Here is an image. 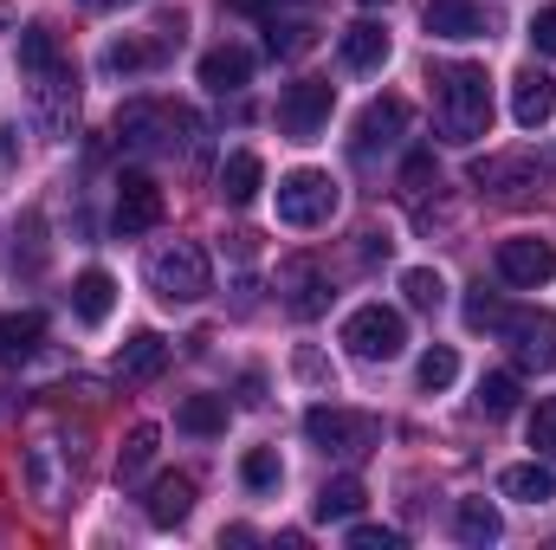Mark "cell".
<instances>
[{"label": "cell", "instance_id": "11", "mask_svg": "<svg viewBox=\"0 0 556 550\" xmlns=\"http://www.w3.org/2000/svg\"><path fill=\"white\" fill-rule=\"evenodd\" d=\"M278 304L298 317V324H311V317H324L330 311V278H324V266L317 260H285L278 266Z\"/></svg>", "mask_w": 556, "mask_h": 550}, {"label": "cell", "instance_id": "7", "mask_svg": "<svg viewBox=\"0 0 556 550\" xmlns=\"http://www.w3.org/2000/svg\"><path fill=\"white\" fill-rule=\"evenodd\" d=\"M337 214V182L324 168H291L278 182V221L285 227H324Z\"/></svg>", "mask_w": 556, "mask_h": 550}, {"label": "cell", "instance_id": "33", "mask_svg": "<svg viewBox=\"0 0 556 550\" xmlns=\"http://www.w3.org/2000/svg\"><path fill=\"white\" fill-rule=\"evenodd\" d=\"M155 440H162V434H155L149 421H142V427H130V440H124V453H117V479H137L142 466L155 460Z\"/></svg>", "mask_w": 556, "mask_h": 550}, {"label": "cell", "instance_id": "22", "mask_svg": "<svg viewBox=\"0 0 556 550\" xmlns=\"http://www.w3.org/2000/svg\"><path fill=\"white\" fill-rule=\"evenodd\" d=\"M343 65H350V72H382V65H389V33H382L376 20H356V26L343 33Z\"/></svg>", "mask_w": 556, "mask_h": 550}, {"label": "cell", "instance_id": "18", "mask_svg": "<svg viewBox=\"0 0 556 550\" xmlns=\"http://www.w3.org/2000/svg\"><path fill=\"white\" fill-rule=\"evenodd\" d=\"M260 188H266V162L253 149H233L220 162V201L227 208H247V201H260Z\"/></svg>", "mask_w": 556, "mask_h": 550}, {"label": "cell", "instance_id": "6", "mask_svg": "<svg viewBox=\"0 0 556 550\" xmlns=\"http://www.w3.org/2000/svg\"><path fill=\"white\" fill-rule=\"evenodd\" d=\"M544 182H551V162H544L538 149H511V155H479V162H472V188L505 195V201H525V195H538Z\"/></svg>", "mask_w": 556, "mask_h": 550}, {"label": "cell", "instance_id": "24", "mask_svg": "<svg viewBox=\"0 0 556 550\" xmlns=\"http://www.w3.org/2000/svg\"><path fill=\"white\" fill-rule=\"evenodd\" d=\"M498 492H505V499H525V505H551L556 499V473L551 466H538V460L505 466V473H498Z\"/></svg>", "mask_w": 556, "mask_h": 550}, {"label": "cell", "instance_id": "15", "mask_svg": "<svg viewBox=\"0 0 556 550\" xmlns=\"http://www.w3.org/2000/svg\"><path fill=\"white\" fill-rule=\"evenodd\" d=\"M402 130H408V104H402V98H376V104L356 117V155L369 162L376 149H389Z\"/></svg>", "mask_w": 556, "mask_h": 550}, {"label": "cell", "instance_id": "37", "mask_svg": "<svg viewBox=\"0 0 556 550\" xmlns=\"http://www.w3.org/2000/svg\"><path fill=\"white\" fill-rule=\"evenodd\" d=\"M525 434H531L538 460H556V402H538V409H531V421H525Z\"/></svg>", "mask_w": 556, "mask_h": 550}, {"label": "cell", "instance_id": "35", "mask_svg": "<svg viewBox=\"0 0 556 550\" xmlns=\"http://www.w3.org/2000/svg\"><path fill=\"white\" fill-rule=\"evenodd\" d=\"M453 383H459V357L433 343V350L420 357V389H427V396H440V389H453Z\"/></svg>", "mask_w": 556, "mask_h": 550}, {"label": "cell", "instance_id": "41", "mask_svg": "<svg viewBox=\"0 0 556 550\" xmlns=\"http://www.w3.org/2000/svg\"><path fill=\"white\" fill-rule=\"evenodd\" d=\"M402 188H408V195H427V188H433V155H408Z\"/></svg>", "mask_w": 556, "mask_h": 550}, {"label": "cell", "instance_id": "16", "mask_svg": "<svg viewBox=\"0 0 556 550\" xmlns=\"http://www.w3.org/2000/svg\"><path fill=\"white\" fill-rule=\"evenodd\" d=\"M142 512H149V525H181L188 512H194V479L188 473H162L155 486H149V499H142Z\"/></svg>", "mask_w": 556, "mask_h": 550}, {"label": "cell", "instance_id": "40", "mask_svg": "<svg viewBox=\"0 0 556 550\" xmlns=\"http://www.w3.org/2000/svg\"><path fill=\"white\" fill-rule=\"evenodd\" d=\"M525 33H531V46H538L544 59H556V0L538 13V20H531V26H525Z\"/></svg>", "mask_w": 556, "mask_h": 550}, {"label": "cell", "instance_id": "28", "mask_svg": "<svg viewBox=\"0 0 556 550\" xmlns=\"http://www.w3.org/2000/svg\"><path fill=\"white\" fill-rule=\"evenodd\" d=\"M479 414H492V421H505V414L518 409V376H505V370H492V376H479Z\"/></svg>", "mask_w": 556, "mask_h": 550}, {"label": "cell", "instance_id": "34", "mask_svg": "<svg viewBox=\"0 0 556 550\" xmlns=\"http://www.w3.org/2000/svg\"><path fill=\"white\" fill-rule=\"evenodd\" d=\"M155 59H162V46H142V39H111L104 46V72H142Z\"/></svg>", "mask_w": 556, "mask_h": 550}, {"label": "cell", "instance_id": "8", "mask_svg": "<svg viewBox=\"0 0 556 550\" xmlns=\"http://www.w3.org/2000/svg\"><path fill=\"white\" fill-rule=\"evenodd\" d=\"M330 104H337V85L330 78H298V85L278 91V130L291 142H311L330 124Z\"/></svg>", "mask_w": 556, "mask_h": 550}, {"label": "cell", "instance_id": "9", "mask_svg": "<svg viewBox=\"0 0 556 550\" xmlns=\"http://www.w3.org/2000/svg\"><path fill=\"white\" fill-rule=\"evenodd\" d=\"M498 337H511L518 370H556V311H505Z\"/></svg>", "mask_w": 556, "mask_h": 550}, {"label": "cell", "instance_id": "3", "mask_svg": "<svg viewBox=\"0 0 556 550\" xmlns=\"http://www.w3.org/2000/svg\"><path fill=\"white\" fill-rule=\"evenodd\" d=\"M142 278H149V291L168 298V304H194V298H207V285H214L207 253H201L194 240H168V247H155L149 266H142Z\"/></svg>", "mask_w": 556, "mask_h": 550}, {"label": "cell", "instance_id": "1", "mask_svg": "<svg viewBox=\"0 0 556 550\" xmlns=\"http://www.w3.org/2000/svg\"><path fill=\"white\" fill-rule=\"evenodd\" d=\"M433 124L446 142H479L492 130V78L485 65H433Z\"/></svg>", "mask_w": 556, "mask_h": 550}, {"label": "cell", "instance_id": "36", "mask_svg": "<svg viewBox=\"0 0 556 550\" xmlns=\"http://www.w3.org/2000/svg\"><path fill=\"white\" fill-rule=\"evenodd\" d=\"M498 324H505V304H498V291L479 285V291L466 298V330H498Z\"/></svg>", "mask_w": 556, "mask_h": 550}, {"label": "cell", "instance_id": "14", "mask_svg": "<svg viewBox=\"0 0 556 550\" xmlns=\"http://www.w3.org/2000/svg\"><path fill=\"white\" fill-rule=\"evenodd\" d=\"M551 111H556V78L538 72V65H525V72L511 78V117H518V130H544Z\"/></svg>", "mask_w": 556, "mask_h": 550}, {"label": "cell", "instance_id": "29", "mask_svg": "<svg viewBox=\"0 0 556 550\" xmlns=\"http://www.w3.org/2000/svg\"><path fill=\"white\" fill-rule=\"evenodd\" d=\"M20 65H26L33 78L59 65V39H52V26H20Z\"/></svg>", "mask_w": 556, "mask_h": 550}, {"label": "cell", "instance_id": "45", "mask_svg": "<svg viewBox=\"0 0 556 550\" xmlns=\"http://www.w3.org/2000/svg\"><path fill=\"white\" fill-rule=\"evenodd\" d=\"M85 7H111V0H85Z\"/></svg>", "mask_w": 556, "mask_h": 550}, {"label": "cell", "instance_id": "27", "mask_svg": "<svg viewBox=\"0 0 556 550\" xmlns=\"http://www.w3.org/2000/svg\"><path fill=\"white\" fill-rule=\"evenodd\" d=\"M363 499H369V492H363V479H350V473H343V479H324V492H317V518H324V525L356 518V512H363Z\"/></svg>", "mask_w": 556, "mask_h": 550}, {"label": "cell", "instance_id": "12", "mask_svg": "<svg viewBox=\"0 0 556 550\" xmlns=\"http://www.w3.org/2000/svg\"><path fill=\"white\" fill-rule=\"evenodd\" d=\"M498 278H505V285H525V291L551 285L556 278V247L551 240H531V234L505 240V247H498Z\"/></svg>", "mask_w": 556, "mask_h": 550}, {"label": "cell", "instance_id": "25", "mask_svg": "<svg viewBox=\"0 0 556 550\" xmlns=\"http://www.w3.org/2000/svg\"><path fill=\"white\" fill-rule=\"evenodd\" d=\"M111 304H117V278L111 273H78V285H72V311H78V324H104L111 317Z\"/></svg>", "mask_w": 556, "mask_h": 550}, {"label": "cell", "instance_id": "19", "mask_svg": "<svg viewBox=\"0 0 556 550\" xmlns=\"http://www.w3.org/2000/svg\"><path fill=\"white\" fill-rule=\"evenodd\" d=\"M427 33L433 39H479L485 13H479V0H427Z\"/></svg>", "mask_w": 556, "mask_h": 550}, {"label": "cell", "instance_id": "43", "mask_svg": "<svg viewBox=\"0 0 556 550\" xmlns=\"http://www.w3.org/2000/svg\"><path fill=\"white\" fill-rule=\"evenodd\" d=\"M240 402H247V409H260V402H266V383H260V376H247V383H240Z\"/></svg>", "mask_w": 556, "mask_h": 550}, {"label": "cell", "instance_id": "46", "mask_svg": "<svg viewBox=\"0 0 556 550\" xmlns=\"http://www.w3.org/2000/svg\"><path fill=\"white\" fill-rule=\"evenodd\" d=\"M363 7H382V0H363Z\"/></svg>", "mask_w": 556, "mask_h": 550}, {"label": "cell", "instance_id": "44", "mask_svg": "<svg viewBox=\"0 0 556 550\" xmlns=\"http://www.w3.org/2000/svg\"><path fill=\"white\" fill-rule=\"evenodd\" d=\"M227 7L247 13V20H266V13H273V0H227Z\"/></svg>", "mask_w": 556, "mask_h": 550}, {"label": "cell", "instance_id": "20", "mask_svg": "<svg viewBox=\"0 0 556 550\" xmlns=\"http://www.w3.org/2000/svg\"><path fill=\"white\" fill-rule=\"evenodd\" d=\"M46 343V317L39 311H0V363H26Z\"/></svg>", "mask_w": 556, "mask_h": 550}, {"label": "cell", "instance_id": "10", "mask_svg": "<svg viewBox=\"0 0 556 550\" xmlns=\"http://www.w3.org/2000/svg\"><path fill=\"white\" fill-rule=\"evenodd\" d=\"M72 117H78V78H72V65L59 59L52 72L33 78V124H39L46 137H72Z\"/></svg>", "mask_w": 556, "mask_h": 550}, {"label": "cell", "instance_id": "31", "mask_svg": "<svg viewBox=\"0 0 556 550\" xmlns=\"http://www.w3.org/2000/svg\"><path fill=\"white\" fill-rule=\"evenodd\" d=\"M26 486L39 505H59V466H52V447H33L26 453Z\"/></svg>", "mask_w": 556, "mask_h": 550}, {"label": "cell", "instance_id": "2", "mask_svg": "<svg viewBox=\"0 0 556 550\" xmlns=\"http://www.w3.org/2000/svg\"><path fill=\"white\" fill-rule=\"evenodd\" d=\"M201 117L194 111H181V104H155V98H137V104H124L117 111V142L124 149H142V155H155V149H175V142H188L194 155H201Z\"/></svg>", "mask_w": 556, "mask_h": 550}, {"label": "cell", "instance_id": "26", "mask_svg": "<svg viewBox=\"0 0 556 550\" xmlns=\"http://www.w3.org/2000/svg\"><path fill=\"white\" fill-rule=\"evenodd\" d=\"M175 427H181V434H194V440L220 434V427H227V396H188V402L175 409Z\"/></svg>", "mask_w": 556, "mask_h": 550}, {"label": "cell", "instance_id": "21", "mask_svg": "<svg viewBox=\"0 0 556 550\" xmlns=\"http://www.w3.org/2000/svg\"><path fill=\"white\" fill-rule=\"evenodd\" d=\"M453 538H459V545H472V550L498 545V538H505L498 505H485V499H459V505H453Z\"/></svg>", "mask_w": 556, "mask_h": 550}, {"label": "cell", "instance_id": "4", "mask_svg": "<svg viewBox=\"0 0 556 550\" xmlns=\"http://www.w3.org/2000/svg\"><path fill=\"white\" fill-rule=\"evenodd\" d=\"M304 434H311V447H324V453H337V460H363V453L382 447V421H376V414L330 409V402H317V409L304 414Z\"/></svg>", "mask_w": 556, "mask_h": 550}, {"label": "cell", "instance_id": "39", "mask_svg": "<svg viewBox=\"0 0 556 550\" xmlns=\"http://www.w3.org/2000/svg\"><path fill=\"white\" fill-rule=\"evenodd\" d=\"M350 545L356 550H395L402 532H389V525H350Z\"/></svg>", "mask_w": 556, "mask_h": 550}, {"label": "cell", "instance_id": "17", "mask_svg": "<svg viewBox=\"0 0 556 550\" xmlns=\"http://www.w3.org/2000/svg\"><path fill=\"white\" fill-rule=\"evenodd\" d=\"M247 78H253V52H247V46H214V52H201V85H207L214 98L240 91Z\"/></svg>", "mask_w": 556, "mask_h": 550}, {"label": "cell", "instance_id": "13", "mask_svg": "<svg viewBox=\"0 0 556 550\" xmlns=\"http://www.w3.org/2000/svg\"><path fill=\"white\" fill-rule=\"evenodd\" d=\"M155 221H162V188H155L142 168H130V175L117 182V234L137 240V234H149Z\"/></svg>", "mask_w": 556, "mask_h": 550}, {"label": "cell", "instance_id": "30", "mask_svg": "<svg viewBox=\"0 0 556 550\" xmlns=\"http://www.w3.org/2000/svg\"><path fill=\"white\" fill-rule=\"evenodd\" d=\"M402 291H408L415 311H440V304H446V278L433 273V266H408V273H402Z\"/></svg>", "mask_w": 556, "mask_h": 550}, {"label": "cell", "instance_id": "42", "mask_svg": "<svg viewBox=\"0 0 556 550\" xmlns=\"http://www.w3.org/2000/svg\"><path fill=\"white\" fill-rule=\"evenodd\" d=\"M298 376H304V383H324L330 370H324V357H317V350H298Z\"/></svg>", "mask_w": 556, "mask_h": 550}, {"label": "cell", "instance_id": "5", "mask_svg": "<svg viewBox=\"0 0 556 550\" xmlns=\"http://www.w3.org/2000/svg\"><path fill=\"white\" fill-rule=\"evenodd\" d=\"M343 350L363 357V363H389V357H402V350H408V324H402V311H389V304H356V311L343 317Z\"/></svg>", "mask_w": 556, "mask_h": 550}, {"label": "cell", "instance_id": "23", "mask_svg": "<svg viewBox=\"0 0 556 550\" xmlns=\"http://www.w3.org/2000/svg\"><path fill=\"white\" fill-rule=\"evenodd\" d=\"M162 363H168V343H162L155 330H137V337L117 350V376H124V383H149V376H162Z\"/></svg>", "mask_w": 556, "mask_h": 550}, {"label": "cell", "instance_id": "32", "mask_svg": "<svg viewBox=\"0 0 556 550\" xmlns=\"http://www.w3.org/2000/svg\"><path fill=\"white\" fill-rule=\"evenodd\" d=\"M240 479H247V492H278L285 466H278V453H273V447H253V453L240 460Z\"/></svg>", "mask_w": 556, "mask_h": 550}, {"label": "cell", "instance_id": "38", "mask_svg": "<svg viewBox=\"0 0 556 550\" xmlns=\"http://www.w3.org/2000/svg\"><path fill=\"white\" fill-rule=\"evenodd\" d=\"M311 46V26H266V52L273 59H298Z\"/></svg>", "mask_w": 556, "mask_h": 550}]
</instances>
